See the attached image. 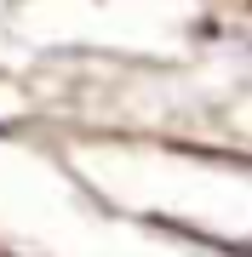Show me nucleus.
I'll use <instances>...</instances> for the list:
<instances>
[]
</instances>
